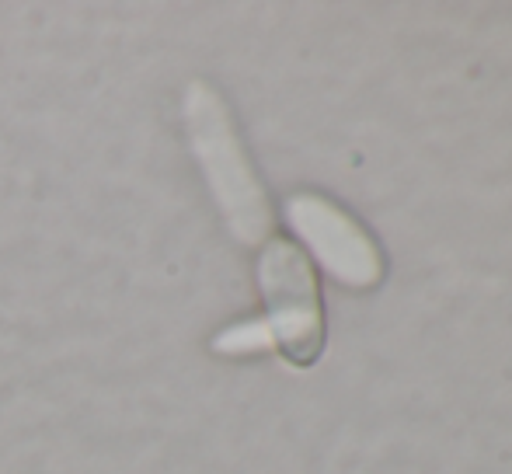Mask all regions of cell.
<instances>
[{"label": "cell", "instance_id": "6da1fadb", "mask_svg": "<svg viewBox=\"0 0 512 474\" xmlns=\"http://www.w3.org/2000/svg\"><path fill=\"white\" fill-rule=\"evenodd\" d=\"M185 129H189L196 161L206 185L227 220L230 234L241 244H265L272 237V203L258 178L255 161L248 157L230 105L206 81H192L185 91Z\"/></svg>", "mask_w": 512, "mask_h": 474}, {"label": "cell", "instance_id": "7a4b0ae2", "mask_svg": "<svg viewBox=\"0 0 512 474\" xmlns=\"http://www.w3.org/2000/svg\"><path fill=\"white\" fill-rule=\"evenodd\" d=\"M258 286L272 346L293 366H314L324 353V304L307 251L297 241L269 237L258 251Z\"/></svg>", "mask_w": 512, "mask_h": 474}, {"label": "cell", "instance_id": "3957f363", "mask_svg": "<svg viewBox=\"0 0 512 474\" xmlns=\"http://www.w3.org/2000/svg\"><path fill=\"white\" fill-rule=\"evenodd\" d=\"M286 220L331 279L352 290H370L384 279V251L345 206L321 192L286 199Z\"/></svg>", "mask_w": 512, "mask_h": 474}, {"label": "cell", "instance_id": "277c9868", "mask_svg": "<svg viewBox=\"0 0 512 474\" xmlns=\"http://www.w3.org/2000/svg\"><path fill=\"white\" fill-rule=\"evenodd\" d=\"M269 346H272V335L265 328V321H244V325L227 328V332H220L213 339V349L223 356H251Z\"/></svg>", "mask_w": 512, "mask_h": 474}]
</instances>
